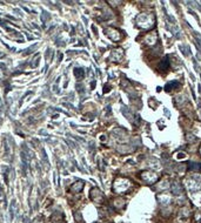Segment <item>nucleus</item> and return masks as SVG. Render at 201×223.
<instances>
[{
    "label": "nucleus",
    "mask_w": 201,
    "mask_h": 223,
    "mask_svg": "<svg viewBox=\"0 0 201 223\" xmlns=\"http://www.w3.org/2000/svg\"><path fill=\"white\" fill-rule=\"evenodd\" d=\"M129 187H131V181L129 180L123 179V177H119V179L115 180V182H114L113 189L115 193L120 194V193H125Z\"/></svg>",
    "instance_id": "obj_1"
},
{
    "label": "nucleus",
    "mask_w": 201,
    "mask_h": 223,
    "mask_svg": "<svg viewBox=\"0 0 201 223\" xmlns=\"http://www.w3.org/2000/svg\"><path fill=\"white\" fill-rule=\"evenodd\" d=\"M141 177L149 186L153 185L154 182H157V180H158V175H157L155 173H153V171H143Z\"/></svg>",
    "instance_id": "obj_2"
},
{
    "label": "nucleus",
    "mask_w": 201,
    "mask_h": 223,
    "mask_svg": "<svg viewBox=\"0 0 201 223\" xmlns=\"http://www.w3.org/2000/svg\"><path fill=\"white\" fill-rule=\"evenodd\" d=\"M91 194H92V200L93 201H95V202H101V200H102V194H101V191L99 190V189H92V191H91Z\"/></svg>",
    "instance_id": "obj_3"
},
{
    "label": "nucleus",
    "mask_w": 201,
    "mask_h": 223,
    "mask_svg": "<svg viewBox=\"0 0 201 223\" xmlns=\"http://www.w3.org/2000/svg\"><path fill=\"white\" fill-rule=\"evenodd\" d=\"M51 221L52 223H64V215L61 212H54Z\"/></svg>",
    "instance_id": "obj_4"
},
{
    "label": "nucleus",
    "mask_w": 201,
    "mask_h": 223,
    "mask_svg": "<svg viewBox=\"0 0 201 223\" xmlns=\"http://www.w3.org/2000/svg\"><path fill=\"white\" fill-rule=\"evenodd\" d=\"M168 66H169V61H168V56H166L164 60H162L161 62H160V65H159V71H161V72H164V71H166L167 68H168Z\"/></svg>",
    "instance_id": "obj_5"
},
{
    "label": "nucleus",
    "mask_w": 201,
    "mask_h": 223,
    "mask_svg": "<svg viewBox=\"0 0 201 223\" xmlns=\"http://www.w3.org/2000/svg\"><path fill=\"white\" fill-rule=\"evenodd\" d=\"M82 188H84V183L82 182H76V183H74V185H73L72 190L75 191V193H79V191L82 190Z\"/></svg>",
    "instance_id": "obj_6"
},
{
    "label": "nucleus",
    "mask_w": 201,
    "mask_h": 223,
    "mask_svg": "<svg viewBox=\"0 0 201 223\" xmlns=\"http://www.w3.org/2000/svg\"><path fill=\"white\" fill-rule=\"evenodd\" d=\"M74 75H75L76 79H81V77L85 75V72H84L82 68H75L74 69Z\"/></svg>",
    "instance_id": "obj_7"
},
{
    "label": "nucleus",
    "mask_w": 201,
    "mask_h": 223,
    "mask_svg": "<svg viewBox=\"0 0 201 223\" xmlns=\"http://www.w3.org/2000/svg\"><path fill=\"white\" fill-rule=\"evenodd\" d=\"M189 169L190 170H201V163H190L189 164Z\"/></svg>",
    "instance_id": "obj_8"
},
{
    "label": "nucleus",
    "mask_w": 201,
    "mask_h": 223,
    "mask_svg": "<svg viewBox=\"0 0 201 223\" xmlns=\"http://www.w3.org/2000/svg\"><path fill=\"white\" fill-rule=\"evenodd\" d=\"M186 157H187V155L185 153H178V155H176L178 160H182V159H186Z\"/></svg>",
    "instance_id": "obj_9"
},
{
    "label": "nucleus",
    "mask_w": 201,
    "mask_h": 223,
    "mask_svg": "<svg viewBox=\"0 0 201 223\" xmlns=\"http://www.w3.org/2000/svg\"><path fill=\"white\" fill-rule=\"evenodd\" d=\"M46 18L48 19V18H50V14H48V13H46V12H42V17H41V20H42L44 22L46 21Z\"/></svg>",
    "instance_id": "obj_10"
},
{
    "label": "nucleus",
    "mask_w": 201,
    "mask_h": 223,
    "mask_svg": "<svg viewBox=\"0 0 201 223\" xmlns=\"http://www.w3.org/2000/svg\"><path fill=\"white\" fill-rule=\"evenodd\" d=\"M0 56H4V54H3L1 52H0Z\"/></svg>",
    "instance_id": "obj_11"
},
{
    "label": "nucleus",
    "mask_w": 201,
    "mask_h": 223,
    "mask_svg": "<svg viewBox=\"0 0 201 223\" xmlns=\"http://www.w3.org/2000/svg\"><path fill=\"white\" fill-rule=\"evenodd\" d=\"M200 154H201V148H200Z\"/></svg>",
    "instance_id": "obj_12"
}]
</instances>
